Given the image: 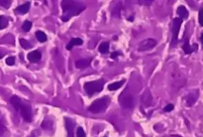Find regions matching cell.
<instances>
[{
    "label": "cell",
    "instance_id": "obj_26",
    "mask_svg": "<svg viewBox=\"0 0 203 137\" xmlns=\"http://www.w3.org/2000/svg\"><path fill=\"white\" fill-rule=\"evenodd\" d=\"M11 5V1H2V0H0V6H3V7L5 8H8L9 6Z\"/></svg>",
    "mask_w": 203,
    "mask_h": 137
},
{
    "label": "cell",
    "instance_id": "obj_20",
    "mask_svg": "<svg viewBox=\"0 0 203 137\" xmlns=\"http://www.w3.org/2000/svg\"><path fill=\"white\" fill-rule=\"evenodd\" d=\"M20 45H21L23 48L24 49H31V47H32V45H31V43H30L29 41H27V40H25V39H20Z\"/></svg>",
    "mask_w": 203,
    "mask_h": 137
},
{
    "label": "cell",
    "instance_id": "obj_10",
    "mask_svg": "<svg viewBox=\"0 0 203 137\" xmlns=\"http://www.w3.org/2000/svg\"><path fill=\"white\" fill-rule=\"evenodd\" d=\"M142 101H143V103H144L146 106H150L153 103L152 95H151V92H150V91H148V89L144 92V95H142Z\"/></svg>",
    "mask_w": 203,
    "mask_h": 137
},
{
    "label": "cell",
    "instance_id": "obj_30",
    "mask_svg": "<svg viewBox=\"0 0 203 137\" xmlns=\"http://www.w3.org/2000/svg\"><path fill=\"white\" fill-rule=\"evenodd\" d=\"M200 41H201V43H202V47H203V33H202L201 36H200Z\"/></svg>",
    "mask_w": 203,
    "mask_h": 137
},
{
    "label": "cell",
    "instance_id": "obj_8",
    "mask_svg": "<svg viewBox=\"0 0 203 137\" xmlns=\"http://www.w3.org/2000/svg\"><path fill=\"white\" fill-rule=\"evenodd\" d=\"M198 95H199V92H198V89H193V91H192V92H189L188 95L185 96L186 105L189 106V107L193 105L194 103H195L196 101H197Z\"/></svg>",
    "mask_w": 203,
    "mask_h": 137
},
{
    "label": "cell",
    "instance_id": "obj_4",
    "mask_svg": "<svg viewBox=\"0 0 203 137\" xmlns=\"http://www.w3.org/2000/svg\"><path fill=\"white\" fill-rule=\"evenodd\" d=\"M103 86H104V81L103 79H98V81L95 82H88L84 83L83 88H84L86 93L91 96L95 95V93L100 92L103 89Z\"/></svg>",
    "mask_w": 203,
    "mask_h": 137
},
{
    "label": "cell",
    "instance_id": "obj_14",
    "mask_svg": "<svg viewBox=\"0 0 203 137\" xmlns=\"http://www.w3.org/2000/svg\"><path fill=\"white\" fill-rule=\"evenodd\" d=\"M82 44H83V41L80 38H72L71 40V42L66 45V49L69 51V50L72 49V47L74 46H81Z\"/></svg>",
    "mask_w": 203,
    "mask_h": 137
},
{
    "label": "cell",
    "instance_id": "obj_22",
    "mask_svg": "<svg viewBox=\"0 0 203 137\" xmlns=\"http://www.w3.org/2000/svg\"><path fill=\"white\" fill-rule=\"evenodd\" d=\"M32 28V22L30 21H25L22 25V29L24 30L25 32H29Z\"/></svg>",
    "mask_w": 203,
    "mask_h": 137
},
{
    "label": "cell",
    "instance_id": "obj_16",
    "mask_svg": "<svg viewBox=\"0 0 203 137\" xmlns=\"http://www.w3.org/2000/svg\"><path fill=\"white\" fill-rule=\"evenodd\" d=\"M124 83H125V81L124 79H122V81H120V82H116V83H111V85H109L108 86V89L109 91H117L118 89H120L121 86L124 85Z\"/></svg>",
    "mask_w": 203,
    "mask_h": 137
},
{
    "label": "cell",
    "instance_id": "obj_6",
    "mask_svg": "<svg viewBox=\"0 0 203 137\" xmlns=\"http://www.w3.org/2000/svg\"><path fill=\"white\" fill-rule=\"evenodd\" d=\"M181 23H182V20L180 18H174V20H172V28H171L172 39H171V46H175L176 45V42H177V37H178V33H179V30H180Z\"/></svg>",
    "mask_w": 203,
    "mask_h": 137
},
{
    "label": "cell",
    "instance_id": "obj_15",
    "mask_svg": "<svg viewBox=\"0 0 203 137\" xmlns=\"http://www.w3.org/2000/svg\"><path fill=\"white\" fill-rule=\"evenodd\" d=\"M177 14H178L179 18H180L181 20L182 19H187L188 18V11H187V9H186L184 6H182V5L178 6V8H177Z\"/></svg>",
    "mask_w": 203,
    "mask_h": 137
},
{
    "label": "cell",
    "instance_id": "obj_7",
    "mask_svg": "<svg viewBox=\"0 0 203 137\" xmlns=\"http://www.w3.org/2000/svg\"><path fill=\"white\" fill-rule=\"evenodd\" d=\"M157 45V41L154 39H146L144 41H142L138 46V50L140 52H145L149 51L153 48H155Z\"/></svg>",
    "mask_w": 203,
    "mask_h": 137
},
{
    "label": "cell",
    "instance_id": "obj_18",
    "mask_svg": "<svg viewBox=\"0 0 203 137\" xmlns=\"http://www.w3.org/2000/svg\"><path fill=\"white\" fill-rule=\"evenodd\" d=\"M36 38H37L38 41L41 42V43H44V42L47 41V35L43 31H37V32H36Z\"/></svg>",
    "mask_w": 203,
    "mask_h": 137
},
{
    "label": "cell",
    "instance_id": "obj_27",
    "mask_svg": "<svg viewBox=\"0 0 203 137\" xmlns=\"http://www.w3.org/2000/svg\"><path fill=\"white\" fill-rule=\"evenodd\" d=\"M174 108V104H168L165 107V111H166V112H169V111H171L172 109Z\"/></svg>",
    "mask_w": 203,
    "mask_h": 137
},
{
    "label": "cell",
    "instance_id": "obj_1",
    "mask_svg": "<svg viewBox=\"0 0 203 137\" xmlns=\"http://www.w3.org/2000/svg\"><path fill=\"white\" fill-rule=\"evenodd\" d=\"M86 6L81 2L78 1H71V0H62V8L64 10V14L62 15V21L66 22L71 17L78 15L85 9Z\"/></svg>",
    "mask_w": 203,
    "mask_h": 137
},
{
    "label": "cell",
    "instance_id": "obj_32",
    "mask_svg": "<svg viewBox=\"0 0 203 137\" xmlns=\"http://www.w3.org/2000/svg\"><path fill=\"white\" fill-rule=\"evenodd\" d=\"M176 137H180V136H176Z\"/></svg>",
    "mask_w": 203,
    "mask_h": 137
},
{
    "label": "cell",
    "instance_id": "obj_3",
    "mask_svg": "<svg viewBox=\"0 0 203 137\" xmlns=\"http://www.w3.org/2000/svg\"><path fill=\"white\" fill-rule=\"evenodd\" d=\"M109 102H110V98H107V96L96 99V101L94 102H92L91 105L89 106V111L92 113L103 112L106 108H107Z\"/></svg>",
    "mask_w": 203,
    "mask_h": 137
},
{
    "label": "cell",
    "instance_id": "obj_11",
    "mask_svg": "<svg viewBox=\"0 0 203 137\" xmlns=\"http://www.w3.org/2000/svg\"><path fill=\"white\" fill-rule=\"evenodd\" d=\"M92 60L91 59H80V60H77V61L75 62V67L77 69H84L86 67H88L90 65Z\"/></svg>",
    "mask_w": 203,
    "mask_h": 137
},
{
    "label": "cell",
    "instance_id": "obj_28",
    "mask_svg": "<svg viewBox=\"0 0 203 137\" xmlns=\"http://www.w3.org/2000/svg\"><path fill=\"white\" fill-rule=\"evenodd\" d=\"M153 1H139L140 4H147V5H151Z\"/></svg>",
    "mask_w": 203,
    "mask_h": 137
},
{
    "label": "cell",
    "instance_id": "obj_17",
    "mask_svg": "<svg viewBox=\"0 0 203 137\" xmlns=\"http://www.w3.org/2000/svg\"><path fill=\"white\" fill-rule=\"evenodd\" d=\"M74 123L69 119H66V128H68V137H74Z\"/></svg>",
    "mask_w": 203,
    "mask_h": 137
},
{
    "label": "cell",
    "instance_id": "obj_13",
    "mask_svg": "<svg viewBox=\"0 0 203 137\" xmlns=\"http://www.w3.org/2000/svg\"><path fill=\"white\" fill-rule=\"evenodd\" d=\"M182 49H183V51H184L185 54H191L192 52H194V51H196V50L198 49V47H197V45H194V46L191 47L190 45H189L188 40H186V41L184 42L183 46H182Z\"/></svg>",
    "mask_w": 203,
    "mask_h": 137
},
{
    "label": "cell",
    "instance_id": "obj_12",
    "mask_svg": "<svg viewBox=\"0 0 203 137\" xmlns=\"http://www.w3.org/2000/svg\"><path fill=\"white\" fill-rule=\"evenodd\" d=\"M30 6H31V3L26 2L24 4L18 6V7L15 9V11H16V13H18V14H26V13L29 11Z\"/></svg>",
    "mask_w": 203,
    "mask_h": 137
},
{
    "label": "cell",
    "instance_id": "obj_19",
    "mask_svg": "<svg viewBox=\"0 0 203 137\" xmlns=\"http://www.w3.org/2000/svg\"><path fill=\"white\" fill-rule=\"evenodd\" d=\"M108 50H109V44L107 42L101 43L100 46H99V52H100L101 54H106V53H108Z\"/></svg>",
    "mask_w": 203,
    "mask_h": 137
},
{
    "label": "cell",
    "instance_id": "obj_24",
    "mask_svg": "<svg viewBox=\"0 0 203 137\" xmlns=\"http://www.w3.org/2000/svg\"><path fill=\"white\" fill-rule=\"evenodd\" d=\"M198 21H199V24H200V26H202V27H203V8H201L200 10H199Z\"/></svg>",
    "mask_w": 203,
    "mask_h": 137
},
{
    "label": "cell",
    "instance_id": "obj_21",
    "mask_svg": "<svg viewBox=\"0 0 203 137\" xmlns=\"http://www.w3.org/2000/svg\"><path fill=\"white\" fill-rule=\"evenodd\" d=\"M7 25H8V20L6 19L4 16H0V30L6 28Z\"/></svg>",
    "mask_w": 203,
    "mask_h": 137
},
{
    "label": "cell",
    "instance_id": "obj_2",
    "mask_svg": "<svg viewBox=\"0 0 203 137\" xmlns=\"http://www.w3.org/2000/svg\"><path fill=\"white\" fill-rule=\"evenodd\" d=\"M10 103L13 105V107L19 114L22 116V118L27 122H31L33 119V113H32V108L31 105L27 103L26 101H23L22 98H20L17 95H13L10 98Z\"/></svg>",
    "mask_w": 203,
    "mask_h": 137
},
{
    "label": "cell",
    "instance_id": "obj_9",
    "mask_svg": "<svg viewBox=\"0 0 203 137\" xmlns=\"http://www.w3.org/2000/svg\"><path fill=\"white\" fill-rule=\"evenodd\" d=\"M28 60L31 63H37L39 62L40 60L42 58V54L41 52L38 51V50H36V51H32L31 53H29L28 56H27Z\"/></svg>",
    "mask_w": 203,
    "mask_h": 137
},
{
    "label": "cell",
    "instance_id": "obj_29",
    "mask_svg": "<svg viewBox=\"0 0 203 137\" xmlns=\"http://www.w3.org/2000/svg\"><path fill=\"white\" fill-rule=\"evenodd\" d=\"M118 55H119V54H118V52H113L112 54H111V59H115Z\"/></svg>",
    "mask_w": 203,
    "mask_h": 137
},
{
    "label": "cell",
    "instance_id": "obj_25",
    "mask_svg": "<svg viewBox=\"0 0 203 137\" xmlns=\"http://www.w3.org/2000/svg\"><path fill=\"white\" fill-rule=\"evenodd\" d=\"M6 64L8 66H13L15 64V58L14 57H8L7 59H6Z\"/></svg>",
    "mask_w": 203,
    "mask_h": 137
},
{
    "label": "cell",
    "instance_id": "obj_23",
    "mask_svg": "<svg viewBox=\"0 0 203 137\" xmlns=\"http://www.w3.org/2000/svg\"><path fill=\"white\" fill-rule=\"evenodd\" d=\"M76 136L77 137H85V132L82 127H78L76 129Z\"/></svg>",
    "mask_w": 203,
    "mask_h": 137
},
{
    "label": "cell",
    "instance_id": "obj_31",
    "mask_svg": "<svg viewBox=\"0 0 203 137\" xmlns=\"http://www.w3.org/2000/svg\"><path fill=\"white\" fill-rule=\"evenodd\" d=\"M3 56H4V54H2V53L0 52V59H2V58H3Z\"/></svg>",
    "mask_w": 203,
    "mask_h": 137
},
{
    "label": "cell",
    "instance_id": "obj_5",
    "mask_svg": "<svg viewBox=\"0 0 203 137\" xmlns=\"http://www.w3.org/2000/svg\"><path fill=\"white\" fill-rule=\"evenodd\" d=\"M119 102H120V104L123 108L131 109L135 104L134 95L129 91H125L124 92L121 93L120 98H119Z\"/></svg>",
    "mask_w": 203,
    "mask_h": 137
}]
</instances>
